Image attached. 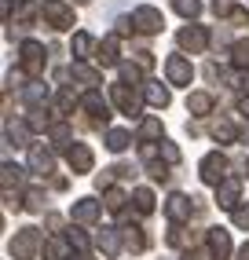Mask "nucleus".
Here are the masks:
<instances>
[{"mask_svg":"<svg viewBox=\"0 0 249 260\" xmlns=\"http://www.w3.org/2000/svg\"><path fill=\"white\" fill-rule=\"evenodd\" d=\"M41 249H44V242H41V231H37V228L15 231V238L8 242V256H11V260H33Z\"/></svg>","mask_w":249,"mask_h":260,"instance_id":"f257e3e1","label":"nucleus"},{"mask_svg":"<svg viewBox=\"0 0 249 260\" xmlns=\"http://www.w3.org/2000/svg\"><path fill=\"white\" fill-rule=\"evenodd\" d=\"M44 62H48V55H44V44H41V41H22V44H19V70H22L29 81H41Z\"/></svg>","mask_w":249,"mask_h":260,"instance_id":"f03ea898","label":"nucleus"},{"mask_svg":"<svg viewBox=\"0 0 249 260\" xmlns=\"http://www.w3.org/2000/svg\"><path fill=\"white\" fill-rule=\"evenodd\" d=\"M41 19L51 26V29H74L77 26V15L66 0H44L41 4Z\"/></svg>","mask_w":249,"mask_h":260,"instance_id":"7ed1b4c3","label":"nucleus"},{"mask_svg":"<svg viewBox=\"0 0 249 260\" xmlns=\"http://www.w3.org/2000/svg\"><path fill=\"white\" fill-rule=\"evenodd\" d=\"M110 99H114V107H117L124 117H139L143 99H139L136 84H129V81H114V84H110Z\"/></svg>","mask_w":249,"mask_h":260,"instance_id":"20e7f679","label":"nucleus"},{"mask_svg":"<svg viewBox=\"0 0 249 260\" xmlns=\"http://www.w3.org/2000/svg\"><path fill=\"white\" fill-rule=\"evenodd\" d=\"M198 176H202V183H209V187H220L224 180H227V158L220 150H209L205 158L198 161Z\"/></svg>","mask_w":249,"mask_h":260,"instance_id":"39448f33","label":"nucleus"},{"mask_svg":"<svg viewBox=\"0 0 249 260\" xmlns=\"http://www.w3.org/2000/svg\"><path fill=\"white\" fill-rule=\"evenodd\" d=\"M165 77H169V84H176V88H191L194 66H191V59L183 55V51H176V55L165 59Z\"/></svg>","mask_w":249,"mask_h":260,"instance_id":"423d86ee","label":"nucleus"},{"mask_svg":"<svg viewBox=\"0 0 249 260\" xmlns=\"http://www.w3.org/2000/svg\"><path fill=\"white\" fill-rule=\"evenodd\" d=\"M132 22H136V29H139V33L154 37V33H162V29H165V15L158 11L154 4H139V8L132 11Z\"/></svg>","mask_w":249,"mask_h":260,"instance_id":"0eeeda50","label":"nucleus"},{"mask_svg":"<svg viewBox=\"0 0 249 260\" xmlns=\"http://www.w3.org/2000/svg\"><path fill=\"white\" fill-rule=\"evenodd\" d=\"M176 44H180L183 51H191V55H202V51L209 48V29L205 26H183L180 33H176Z\"/></svg>","mask_w":249,"mask_h":260,"instance_id":"6e6552de","label":"nucleus"},{"mask_svg":"<svg viewBox=\"0 0 249 260\" xmlns=\"http://www.w3.org/2000/svg\"><path fill=\"white\" fill-rule=\"evenodd\" d=\"M66 165H70V172H74V176H84V172H92V165H96L92 147H88V143H74V147L66 150Z\"/></svg>","mask_w":249,"mask_h":260,"instance_id":"1a4fd4ad","label":"nucleus"},{"mask_svg":"<svg viewBox=\"0 0 249 260\" xmlns=\"http://www.w3.org/2000/svg\"><path fill=\"white\" fill-rule=\"evenodd\" d=\"M81 110H88L92 125H106V121H110V107H106V99L99 95V88H88L81 95Z\"/></svg>","mask_w":249,"mask_h":260,"instance_id":"9d476101","label":"nucleus"},{"mask_svg":"<svg viewBox=\"0 0 249 260\" xmlns=\"http://www.w3.org/2000/svg\"><path fill=\"white\" fill-rule=\"evenodd\" d=\"M29 172L33 176H51L55 172V154L44 143H29Z\"/></svg>","mask_w":249,"mask_h":260,"instance_id":"9b49d317","label":"nucleus"},{"mask_svg":"<svg viewBox=\"0 0 249 260\" xmlns=\"http://www.w3.org/2000/svg\"><path fill=\"white\" fill-rule=\"evenodd\" d=\"M165 216H169V223H183L194 216V198H187V194H169V202H165Z\"/></svg>","mask_w":249,"mask_h":260,"instance_id":"f8f14e48","label":"nucleus"},{"mask_svg":"<svg viewBox=\"0 0 249 260\" xmlns=\"http://www.w3.org/2000/svg\"><path fill=\"white\" fill-rule=\"evenodd\" d=\"M238 202H242V180H238V176H227V180L216 187V205H220V209H227V213H235Z\"/></svg>","mask_w":249,"mask_h":260,"instance_id":"ddd939ff","label":"nucleus"},{"mask_svg":"<svg viewBox=\"0 0 249 260\" xmlns=\"http://www.w3.org/2000/svg\"><path fill=\"white\" fill-rule=\"evenodd\" d=\"M96 62L99 66H121V55H117V33H110V37H103L99 41V48H96Z\"/></svg>","mask_w":249,"mask_h":260,"instance_id":"4468645a","label":"nucleus"},{"mask_svg":"<svg viewBox=\"0 0 249 260\" xmlns=\"http://www.w3.org/2000/svg\"><path fill=\"white\" fill-rule=\"evenodd\" d=\"M99 213H103V205H99L96 198H81V202H74V209H70V220H77V223H96Z\"/></svg>","mask_w":249,"mask_h":260,"instance_id":"2eb2a0df","label":"nucleus"},{"mask_svg":"<svg viewBox=\"0 0 249 260\" xmlns=\"http://www.w3.org/2000/svg\"><path fill=\"white\" fill-rule=\"evenodd\" d=\"M205 246L216 253V260H227V256H231V235H227L224 228H209V231H205Z\"/></svg>","mask_w":249,"mask_h":260,"instance_id":"dca6fc26","label":"nucleus"},{"mask_svg":"<svg viewBox=\"0 0 249 260\" xmlns=\"http://www.w3.org/2000/svg\"><path fill=\"white\" fill-rule=\"evenodd\" d=\"M99 44H96V37L92 33H84V29H77L74 33V41H70V51H74V62H84V59H92V51H96Z\"/></svg>","mask_w":249,"mask_h":260,"instance_id":"f3484780","label":"nucleus"},{"mask_svg":"<svg viewBox=\"0 0 249 260\" xmlns=\"http://www.w3.org/2000/svg\"><path fill=\"white\" fill-rule=\"evenodd\" d=\"M143 99L150 103V107H158V110H165L169 103H172V92L165 88L162 81H143Z\"/></svg>","mask_w":249,"mask_h":260,"instance_id":"a211bd4d","label":"nucleus"},{"mask_svg":"<svg viewBox=\"0 0 249 260\" xmlns=\"http://www.w3.org/2000/svg\"><path fill=\"white\" fill-rule=\"evenodd\" d=\"M96 246H99V253H103L106 260H114V256L121 253V246H124V238H121V231H114V228H103V235L96 238Z\"/></svg>","mask_w":249,"mask_h":260,"instance_id":"6ab92c4d","label":"nucleus"},{"mask_svg":"<svg viewBox=\"0 0 249 260\" xmlns=\"http://www.w3.org/2000/svg\"><path fill=\"white\" fill-rule=\"evenodd\" d=\"M44 260H70V242H66V235H51V238H44Z\"/></svg>","mask_w":249,"mask_h":260,"instance_id":"aec40b11","label":"nucleus"},{"mask_svg":"<svg viewBox=\"0 0 249 260\" xmlns=\"http://www.w3.org/2000/svg\"><path fill=\"white\" fill-rule=\"evenodd\" d=\"M48 140L55 143V147H66V150L77 143V140H74V128H70L66 121H51V128H48Z\"/></svg>","mask_w":249,"mask_h":260,"instance_id":"412c9836","label":"nucleus"},{"mask_svg":"<svg viewBox=\"0 0 249 260\" xmlns=\"http://www.w3.org/2000/svg\"><path fill=\"white\" fill-rule=\"evenodd\" d=\"M187 114H194V117L212 114V92H191L187 95Z\"/></svg>","mask_w":249,"mask_h":260,"instance_id":"4be33fe9","label":"nucleus"},{"mask_svg":"<svg viewBox=\"0 0 249 260\" xmlns=\"http://www.w3.org/2000/svg\"><path fill=\"white\" fill-rule=\"evenodd\" d=\"M121 238H124V249H129V253H143V249L150 246L147 235H143V228H136V223H132V228H124Z\"/></svg>","mask_w":249,"mask_h":260,"instance_id":"5701e85b","label":"nucleus"},{"mask_svg":"<svg viewBox=\"0 0 249 260\" xmlns=\"http://www.w3.org/2000/svg\"><path fill=\"white\" fill-rule=\"evenodd\" d=\"M70 77L81 81V84H88V88H96V84L103 81L99 70H96V66H88V62H74V66H70Z\"/></svg>","mask_w":249,"mask_h":260,"instance_id":"b1692460","label":"nucleus"},{"mask_svg":"<svg viewBox=\"0 0 249 260\" xmlns=\"http://www.w3.org/2000/svg\"><path fill=\"white\" fill-rule=\"evenodd\" d=\"M212 140H216V143H238V128L235 125H231V121L227 117H220V121H212Z\"/></svg>","mask_w":249,"mask_h":260,"instance_id":"393cba45","label":"nucleus"},{"mask_svg":"<svg viewBox=\"0 0 249 260\" xmlns=\"http://www.w3.org/2000/svg\"><path fill=\"white\" fill-rule=\"evenodd\" d=\"M124 202H129V194H124V190L121 187H106L103 190V205H106V209H110V213H124Z\"/></svg>","mask_w":249,"mask_h":260,"instance_id":"a878e982","label":"nucleus"},{"mask_svg":"<svg viewBox=\"0 0 249 260\" xmlns=\"http://www.w3.org/2000/svg\"><path fill=\"white\" fill-rule=\"evenodd\" d=\"M132 202H136V213L139 216H150L154 213V190L150 187H136L132 190Z\"/></svg>","mask_w":249,"mask_h":260,"instance_id":"bb28decb","label":"nucleus"},{"mask_svg":"<svg viewBox=\"0 0 249 260\" xmlns=\"http://www.w3.org/2000/svg\"><path fill=\"white\" fill-rule=\"evenodd\" d=\"M129 143H132V132H124V128H110V132H106V150L121 154V150H129Z\"/></svg>","mask_w":249,"mask_h":260,"instance_id":"cd10ccee","label":"nucleus"},{"mask_svg":"<svg viewBox=\"0 0 249 260\" xmlns=\"http://www.w3.org/2000/svg\"><path fill=\"white\" fill-rule=\"evenodd\" d=\"M22 99L29 103V107H44V103H48V88H44L41 81H29L26 88H22Z\"/></svg>","mask_w":249,"mask_h":260,"instance_id":"c85d7f7f","label":"nucleus"},{"mask_svg":"<svg viewBox=\"0 0 249 260\" xmlns=\"http://www.w3.org/2000/svg\"><path fill=\"white\" fill-rule=\"evenodd\" d=\"M74 107H81V99L74 95V88H70V84H63L59 95H55V114H70Z\"/></svg>","mask_w":249,"mask_h":260,"instance_id":"c756f323","label":"nucleus"},{"mask_svg":"<svg viewBox=\"0 0 249 260\" xmlns=\"http://www.w3.org/2000/svg\"><path fill=\"white\" fill-rule=\"evenodd\" d=\"M26 128H29V132H48V128H51V121H48L44 107H29V114H26Z\"/></svg>","mask_w":249,"mask_h":260,"instance_id":"7c9ffc66","label":"nucleus"},{"mask_svg":"<svg viewBox=\"0 0 249 260\" xmlns=\"http://www.w3.org/2000/svg\"><path fill=\"white\" fill-rule=\"evenodd\" d=\"M231 62H235V70H249V37L231 44Z\"/></svg>","mask_w":249,"mask_h":260,"instance_id":"2f4dec72","label":"nucleus"},{"mask_svg":"<svg viewBox=\"0 0 249 260\" xmlns=\"http://www.w3.org/2000/svg\"><path fill=\"white\" fill-rule=\"evenodd\" d=\"M139 140H143V143L162 140V121H158V117H143V121H139Z\"/></svg>","mask_w":249,"mask_h":260,"instance_id":"473e14b6","label":"nucleus"},{"mask_svg":"<svg viewBox=\"0 0 249 260\" xmlns=\"http://www.w3.org/2000/svg\"><path fill=\"white\" fill-rule=\"evenodd\" d=\"M0 172H4V176H0V183H4V190H11V183L19 187V183L26 180V169H19V165H11V161H4V169H0Z\"/></svg>","mask_w":249,"mask_h":260,"instance_id":"72a5a7b5","label":"nucleus"},{"mask_svg":"<svg viewBox=\"0 0 249 260\" xmlns=\"http://www.w3.org/2000/svg\"><path fill=\"white\" fill-rule=\"evenodd\" d=\"M66 242H70V249H77V253H88V249H92L88 235H84V231H77V228H70V231H66Z\"/></svg>","mask_w":249,"mask_h":260,"instance_id":"f704fd0d","label":"nucleus"},{"mask_svg":"<svg viewBox=\"0 0 249 260\" xmlns=\"http://www.w3.org/2000/svg\"><path fill=\"white\" fill-rule=\"evenodd\" d=\"M172 8L183 15V19H198L202 15V0H172Z\"/></svg>","mask_w":249,"mask_h":260,"instance_id":"c9c22d12","label":"nucleus"},{"mask_svg":"<svg viewBox=\"0 0 249 260\" xmlns=\"http://www.w3.org/2000/svg\"><path fill=\"white\" fill-rule=\"evenodd\" d=\"M4 140H8L11 147H29V143H26V128H22V125H11V121L4 125Z\"/></svg>","mask_w":249,"mask_h":260,"instance_id":"e433bc0d","label":"nucleus"},{"mask_svg":"<svg viewBox=\"0 0 249 260\" xmlns=\"http://www.w3.org/2000/svg\"><path fill=\"white\" fill-rule=\"evenodd\" d=\"M22 202H26V209H29V213H44V190H41V187H29Z\"/></svg>","mask_w":249,"mask_h":260,"instance_id":"4c0bfd02","label":"nucleus"},{"mask_svg":"<svg viewBox=\"0 0 249 260\" xmlns=\"http://www.w3.org/2000/svg\"><path fill=\"white\" fill-rule=\"evenodd\" d=\"M117 70H121V81H129V84H139V81H143V66H139V62H121Z\"/></svg>","mask_w":249,"mask_h":260,"instance_id":"58836bf2","label":"nucleus"},{"mask_svg":"<svg viewBox=\"0 0 249 260\" xmlns=\"http://www.w3.org/2000/svg\"><path fill=\"white\" fill-rule=\"evenodd\" d=\"M37 4H33V0H22V4H19V26H29L33 19H37Z\"/></svg>","mask_w":249,"mask_h":260,"instance_id":"ea45409f","label":"nucleus"},{"mask_svg":"<svg viewBox=\"0 0 249 260\" xmlns=\"http://www.w3.org/2000/svg\"><path fill=\"white\" fill-rule=\"evenodd\" d=\"M162 158H165V165H180V147L162 140Z\"/></svg>","mask_w":249,"mask_h":260,"instance_id":"a19ab883","label":"nucleus"},{"mask_svg":"<svg viewBox=\"0 0 249 260\" xmlns=\"http://www.w3.org/2000/svg\"><path fill=\"white\" fill-rule=\"evenodd\" d=\"M231 220H235V228H238V231H249V202L238 205V209L231 213Z\"/></svg>","mask_w":249,"mask_h":260,"instance_id":"79ce46f5","label":"nucleus"},{"mask_svg":"<svg viewBox=\"0 0 249 260\" xmlns=\"http://www.w3.org/2000/svg\"><path fill=\"white\" fill-rule=\"evenodd\" d=\"M183 260H216V253H212L209 246H198V249H187Z\"/></svg>","mask_w":249,"mask_h":260,"instance_id":"37998d69","label":"nucleus"},{"mask_svg":"<svg viewBox=\"0 0 249 260\" xmlns=\"http://www.w3.org/2000/svg\"><path fill=\"white\" fill-rule=\"evenodd\" d=\"M147 172H150V180H154V183H165V180H169V169H165L162 161H150Z\"/></svg>","mask_w":249,"mask_h":260,"instance_id":"c03bdc74","label":"nucleus"},{"mask_svg":"<svg viewBox=\"0 0 249 260\" xmlns=\"http://www.w3.org/2000/svg\"><path fill=\"white\" fill-rule=\"evenodd\" d=\"M183 242H187V235H183V228H180V223H172V231H169V246H172V249H180V246H183Z\"/></svg>","mask_w":249,"mask_h":260,"instance_id":"a18cd8bd","label":"nucleus"},{"mask_svg":"<svg viewBox=\"0 0 249 260\" xmlns=\"http://www.w3.org/2000/svg\"><path fill=\"white\" fill-rule=\"evenodd\" d=\"M227 22H235V26H249V11H245V8H235V11L227 15Z\"/></svg>","mask_w":249,"mask_h":260,"instance_id":"49530a36","label":"nucleus"},{"mask_svg":"<svg viewBox=\"0 0 249 260\" xmlns=\"http://www.w3.org/2000/svg\"><path fill=\"white\" fill-rule=\"evenodd\" d=\"M44 223H48L51 231H59V228H63V216H55V213H48V216H44Z\"/></svg>","mask_w":249,"mask_h":260,"instance_id":"de8ad7c7","label":"nucleus"},{"mask_svg":"<svg viewBox=\"0 0 249 260\" xmlns=\"http://www.w3.org/2000/svg\"><path fill=\"white\" fill-rule=\"evenodd\" d=\"M238 110H242V117L249 121V99H242V103H238Z\"/></svg>","mask_w":249,"mask_h":260,"instance_id":"09e8293b","label":"nucleus"},{"mask_svg":"<svg viewBox=\"0 0 249 260\" xmlns=\"http://www.w3.org/2000/svg\"><path fill=\"white\" fill-rule=\"evenodd\" d=\"M238 260H249V242H245V246L238 249Z\"/></svg>","mask_w":249,"mask_h":260,"instance_id":"8fccbe9b","label":"nucleus"},{"mask_svg":"<svg viewBox=\"0 0 249 260\" xmlns=\"http://www.w3.org/2000/svg\"><path fill=\"white\" fill-rule=\"evenodd\" d=\"M77 4H88V0H77Z\"/></svg>","mask_w":249,"mask_h":260,"instance_id":"3c124183","label":"nucleus"},{"mask_svg":"<svg viewBox=\"0 0 249 260\" xmlns=\"http://www.w3.org/2000/svg\"><path fill=\"white\" fill-rule=\"evenodd\" d=\"M245 169H249V161H245Z\"/></svg>","mask_w":249,"mask_h":260,"instance_id":"603ef678","label":"nucleus"}]
</instances>
